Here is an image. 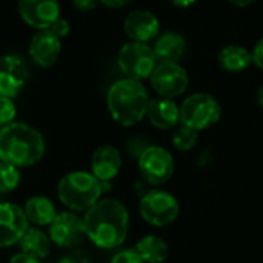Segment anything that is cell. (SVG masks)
<instances>
[{"label":"cell","instance_id":"obj_1","mask_svg":"<svg viewBox=\"0 0 263 263\" xmlns=\"http://www.w3.org/2000/svg\"><path fill=\"white\" fill-rule=\"evenodd\" d=\"M85 234L99 248H119L129 228V214L125 205L116 199H100L91 206L85 217Z\"/></svg>","mask_w":263,"mask_h":263},{"label":"cell","instance_id":"obj_2","mask_svg":"<svg viewBox=\"0 0 263 263\" xmlns=\"http://www.w3.org/2000/svg\"><path fill=\"white\" fill-rule=\"evenodd\" d=\"M45 154L42 134L20 122H12L0 128V160L17 168L37 163Z\"/></svg>","mask_w":263,"mask_h":263},{"label":"cell","instance_id":"obj_3","mask_svg":"<svg viewBox=\"0 0 263 263\" xmlns=\"http://www.w3.org/2000/svg\"><path fill=\"white\" fill-rule=\"evenodd\" d=\"M106 103L111 117L119 125L134 126L146 116L149 97L140 80L125 77L111 85Z\"/></svg>","mask_w":263,"mask_h":263},{"label":"cell","instance_id":"obj_4","mask_svg":"<svg viewBox=\"0 0 263 263\" xmlns=\"http://www.w3.org/2000/svg\"><path fill=\"white\" fill-rule=\"evenodd\" d=\"M103 193V183L85 171H72L63 176L57 186L59 200L71 211H88Z\"/></svg>","mask_w":263,"mask_h":263},{"label":"cell","instance_id":"obj_5","mask_svg":"<svg viewBox=\"0 0 263 263\" xmlns=\"http://www.w3.org/2000/svg\"><path fill=\"white\" fill-rule=\"evenodd\" d=\"M222 106L217 99L208 92H194L180 105V123L196 131L211 128L219 122Z\"/></svg>","mask_w":263,"mask_h":263},{"label":"cell","instance_id":"obj_6","mask_svg":"<svg viewBox=\"0 0 263 263\" xmlns=\"http://www.w3.org/2000/svg\"><path fill=\"white\" fill-rule=\"evenodd\" d=\"M117 63L120 71L134 80L149 79L154 68L157 66V59L153 48L148 43L129 42L122 46L117 55Z\"/></svg>","mask_w":263,"mask_h":263},{"label":"cell","instance_id":"obj_7","mask_svg":"<svg viewBox=\"0 0 263 263\" xmlns=\"http://www.w3.org/2000/svg\"><path fill=\"white\" fill-rule=\"evenodd\" d=\"M140 216L153 227H168L177 220L180 213L179 200L168 191L151 190L140 200Z\"/></svg>","mask_w":263,"mask_h":263},{"label":"cell","instance_id":"obj_8","mask_svg":"<svg viewBox=\"0 0 263 263\" xmlns=\"http://www.w3.org/2000/svg\"><path fill=\"white\" fill-rule=\"evenodd\" d=\"M174 159L162 146H146L139 156V171L149 185H163L174 174Z\"/></svg>","mask_w":263,"mask_h":263},{"label":"cell","instance_id":"obj_9","mask_svg":"<svg viewBox=\"0 0 263 263\" xmlns=\"http://www.w3.org/2000/svg\"><path fill=\"white\" fill-rule=\"evenodd\" d=\"M149 82L160 97L174 99L188 89L190 77L185 68L179 63H159L154 68Z\"/></svg>","mask_w":263,"mask_h":263},{"label":"cell","instance_id":"obj_10","mask_svg":"<svg viewBox=\"0 0 263 263\" xmlns=\"http://www.w3.org/2000/svg\"><path fill=\"white\" fill-rule=\"evenodd\" d=\"M85 234V223L72 211L57 213L49 225V239L60 248H72L82 242Z\"/></svg>","mask_w":263,"mask_h":263},{"label":"cell","instance_id":"obj_11","mask_svg":"<svg viewBox=\"0 0 263 263\" xmlns=\"http://www.w3.org/2000/svg\"><path fill=\"white\" fill-rule=\"evenodd\" d=\"M28 219L22 206L9 202H0V248L18 243L26 233Z\"/></svg>","mask_w":263,"mask_h":263},{"label":"cell","instance_id":"obj_12","mask_svg":"<svg viewBox=\"0 0 263 263\" xmlns=\"http://www.w3.org/2000/svg\"><path fill=\"white\" fill-rule=\"evenodd\" d=\"M20 17L35 29H49L60 17L59 0H18Z\"/></svg>","mask_w":263,"mask_h":263},{"label":"cell","instance_id":"obj_13","mask_svg":"<svg viewBox=\"0 0 263 263\" xmlns=\"http://www.w3.org/2000/svg\"><path fill=\"white\" fill-rule=\"evenodd\" d=\"M28 80L26 63L17 55H0V96L14 97Z\"/></svg>","mask_w":263,"mask_h":263},{"label":"cell","instance_id":"obj_14","mask_svg":"<svg viewBox=\"0 0 263 263\" xmlns=\"http://www.w3.org/2000/svg\"><path fill=\"white\" fill-rule=\"evenodd\" d=\"M62 51L60 37H57L51 29H39L31 39L29 55L31 60L40 68L52 66Z\"/></svg>","mask_w":263,"mask_h":263},{"label":"cell","instance_id":"obj_15","mask_svg":"<svg viewBox=\"0 0 263 263\" xmlns=\"http://www.w3.org/2000/svg\"><path fill=\"white\" fill-rule=\"evenodd\" d=\"M123 29L133 42L148 43L159 35L160 23L151 11L137 9L126 15Z\"/></svg>","mask_w":263,"mask_h":263},{"label":"cell","instance_id":"obj_16","mask_svg":"<svg viewBox=\"0 0 263 263\" xmlns=\"http://www.w3.org/2000/svg\"><path fill=\"white\" fill-rule=\"evenodd\" d=\"M149 123L159 129L176 128L180 122V106L168 97H156L149 99L146 116Z\"/></svg>","mask_w":263,"mask_h":263},{"label":"cell","instance_id":"obj_17","mask_svg":"<svg viewBox=\"0 0 263 263\" xmlns=\"http://www.w3.org/2000/svg\"><path fill=\"white\" fill-rule=\"evenodd\" d=\"M122 168V156L112 145L99 146L91 157V171L100 182H111Z\"/></svg>","mask_w":263,"mask_h":263},{"label":"cell","instance_id":"obj_18","mask_svg":"<svg viewBox=\"0 0 263 263\" xmlns=\"http://www.w3.org/2000/svg\"><path fill=\"white\" fill-rule=\"evenodd\" d=\"M153 51L160 63H179L186 51V40L179 32H165L154 42Z\"/></svg>","mask_w":263,"mask_h":263},{"label":"cell","instance_id":"obj_19","mask_svg":"<svg viewBox=\"0 0 263 263\" xmlns=\"http://www.w3.org/2000/svg\"><path fill=\"white\" fill-rule=\"evenodd\" d=\"M23 211L26 214L28 222H31L37 227L51 225V222L57 216L54 203L48 197H43V196L29 197L23 206Z\"/></svg>","mask_w":263,"mask_h":263},{"label":"cell","instance_id":"obj_20","mask_svg":"<svg viewBox=\"0 0 263 263\" xmlns=\"http://www.w3.org/2000/svg\"><path fill=\"white\" fill-rule=\"evenodd\" d=\"M217 60L222 69L230 72H240L253 63V52H250L242 45H228L220 49Z\"/></svg>","mask_w":263,"mask_h":263},{"label":"cell","instance_id":"obj_21","mask_svg":"<svg viewBox=\"0 0 263 263\" xmlns=\"http://www.w3.org/2000/svg\"><path fill=\"white\" fill-rule=\"evenodd\" d=\"M145 263H163L170 256L168 243L154 234L142 237L134 248Z\"/></svg>","mask_w":263,"mask_h":263},{"label":"cell","instance_id":"obj_22","mask_svg":"<svg viewBox=\"0 0 263 263\" xmlns=\"http://www.w3.org/2000/svg\"><path fill=\"white\" fill-rule=\"evenodd\" d=\"M22 253L31 254L37 259H45L51 250V239L39 228H28L18 240Z\"/></svg>","mask_w":263,"mask_h":263},{"label":"cell","instance_id":"obj_23","mask_svg":"<svg viewBox=\"0 0 263 263\" xmlns=\"http://www.w3.org/2000/svg\"><path fill=\"white\" fill-rule=\"evenodd\" d=\"M197 140H199V131L186 125L177 126L173 133V145L179 151H191L197 145Z\"/></svg>","mask_w":263,"mask_h":263},{"label":"cell","instance_id":"obj_24","mask_svg":"<svg viewBox=\"0 0 263 263\" xmlns=\"http://www.w3.org/2000/svg\"><path fill=\"white\" fill-rule=\"evenodd\" d=\"M20 171L17 166L0 160V194L14 191L20 183Z\"/></svg>","mask_w":263,"mask_h":263},{"label":"cell","instance_id":"obj_25","mask_svg":"<svg viewBox=\"0 0 263 263\" xmlns=\"http://www.w3.org/2000/svg\"><path fill=\"white\" fill-rule=\"evenodd\" d=\"M15 117V105L9 97L0 96V128L12 123Z\"/></svg>","mask_w":263,"mask_h":263},{"label":"cell","instance_id":"obj_26","mask_svg":"<svg viewBox=\"0 0 263 263\" xmlns=\"http://www.w3.org/2000/svg\"><path fill=\"white\" fill-rule=\"evenodd\" d=\"M111 263H145L136 250H123L114 254Z\"/></svg>","mask_w":263,"mask_h":263},{"label":"cell","instance_id":"obj_27","mask_svg":"<svg viewBox=\"0 0 263 263\" xmlns=\"http://www.w3.org/2000/svg\"><path fill=\"white\" fill-rule=\"evenodd\" d=\"M57 37H66L68 34H69V23L65 20V18H62V17H59L54 23H52V26L49 28Z\"/></svg>","mask_w":263,"mask_h":263},{"label":"cell","instance_id":"obj_28","mask_svg":"<svg viewBox=\"0 0 263 263\" xmlns=\"http://www.w3.org/2000/svg\"><path fill=\"white\" fill-rule=\"evenodd\" d=\"M59 263H92V262H91V259H89L86 254H82V253L76 251V253L65 254V256L60 259V262Z\"/></svg>","mask_w":263,"mask_h":263},{"label":"cell","instance_id":"obj_29","mask_svg":"<svg viewBox=\"0 0 263 263\" xmlns=\"http://www.w3.org/2000/svg\"><path fill=\"white\" fill-rule=\"evenodd\" d=\"M253 63H256V66L263 71V37L256 43L253 49Z\"/></svg>","mask_w":263,"mask_h":263},{"label":"cell","instance_id":"obj_30","mask_svg":"<svg viewBox=\"0 0 263 263\" xmlns=\"http://www.w3.org/2000/svg\"><path fill=\"white\" fill-rule=\"evenodd\" d=\"M99 2H100V0H72L74 6H76L79 11H82V12L92 11V9L97 6Z\"/></svg>","mask_w":263,"mask_h":263},{"label":"cell","instance_id":"obj_31","mask_svg":"<svg viewBox=\"0 0 263 263\" xmlns=\"http://www.w3.org/2000/svg\"><path fill=\"white\" fill-rule=\"evenodd\" d=\"M9 263H40V259H37L31 254H26V253H18L11 257Z\"/></svg>","mask_w":263,"mask_h":263},{"label":"cell","instance_id":"obj_32","mask_svg":"<svg viewBox=\"0 0 263 263\" xmlns=\"http://www.w3.org/2000/svg\"><path fill=\"white\" fill-rule=\"evenodd\" d=\"M105 6L108 8H112V9H119V8H123L126 6L131 0H100Z\"/></svg>","mask_w":263,"mask_h":263},{"label":"cell","instance_id":"obj_33","mask_svg":"<svg viewBox=\"0 0 263 263\" xmlns=\"http://www.w3.org/2000/svg\"><path fill=\"white\" fill-rule=\"evenodd\" d=\"M171 3L174 6H179V8H188V6L194 5L196 0H171Z\"/></svg>","mask_w":263,"mask_h":263},{"label":"cell","instance_id":"obj_34","mask_svg":"<svg viewBox=\"0 0 263 263\" xmlns=\"http://www.w3.org/2000/svg\"><path fill=\"white\" fill-rule=\"evenodd\" d=\"M233 5L239 6V8H245V6H250L254 0H230Z\"/></svg>","mask_w":263,"mask_h":263},{"label":"cell","instance_id":"obj_35","mask_svg":"<svg viewBox=\"0 0 263 263\" xmlns=\"http://www.w3.org/2000/svg\"><path fill=\"white\" fill-rule=\"evenodd\" d=\"M257 102H259V105L263 108V85L260 86L259 92H257Z\"/></svg>","mask_w":263,"mask_h":263},{"label":"cell","instance_id":"obj_36","mask_svg":"<svg viewBox=\"0 0 263 263\" xmlns=\"http://www.w3.org/2000/svg\"><path fill=\"white\" fill-rule=\"evenodd\" d=\"M0 202H2V194H0Z\"/></svg>","mask_w":263,"mask_h":263}]
</instances>
